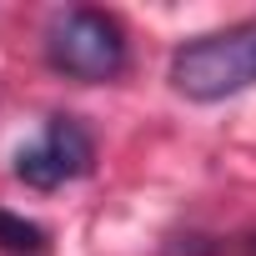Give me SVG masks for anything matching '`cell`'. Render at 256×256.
<instances>
[{
  "label": "cell",
  "mask_w": 256,
  "mask_h": 256,
  "mask_svg": "<svg viewBox=\"0 0 256 256\" xmlns=\"http://www.w3.org/2000/svg\"><path fill=\"white\" fill-rule=\"evenodd\" d=\"M0 251H10V256H46L50 236H46V226H36V221H26V216L0 206Z\"/></svg>",
  "instance_id": "277c9868"
},
{
  "label": "cell",
  "mask_w": 256,
  "mask_h": 256,
  "mask_svg": "<svg viewBox=\"0 0 256 256\" xmlns=\"http://www.w3.org/2000/svg\"><path fill=\"white\" fill-rule=\"evenodd\" d=\"M166 76H171L176 96L201 100V106L251 90L256 86V20H241V26H226V30L176 46Z\"/></svg>",
  "instance_id": "6da1fadb"
},
{
  "label": "cell",
  "mask_w": 256,
  "mask_h": 256,
  "mask_svg": "<svg viewBox=\"0 0 256 256\" xmlns=\"http://www.w3.org/2000/svg\"><path fill=\"white\" fill-rule=\"evenodd\" d=\"M46 60L66 80L106 86V80H116L126 70V60H131V40H126V26L110 10L70 6V10H56L50 26H46Z\"/></svg>",
  "instance_id": "7a4b0ae2"
},
{
  "label": "cell",
  "mask_w": 256,
  "mask_h": 256,
  "mask_svg": "<svg viewBox=\"0 0 256 256\" xmlns=\"http://www.w3.org/2000/svg\"><path fill=\"white\" fill-rule=\"evenodd\" d=\"M246 256H256V236H251V241H246Z\"/></svg>",
  "instance_id": "5b68a950"
},
{
  "label": "cell",
  "mask_w": 256,
  "mask_h": 256,
  "mask_svg": "<svg viewBox=\"0 0 256 256\" xmlns=\"http://www.w3.org/2000/svg\"><path fill=\"white\" fill-rule=\"evenodd\" d=\"M96 166V141L76 116H50L46 131L16 151V181L30 191H56L66 181H80Z\"/></svg>",
  "instance_id": "3957f363"
}]
</instances>
